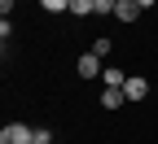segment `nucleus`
Masks as SVG:
<instances>
[{
    "label": "nucleus",
    "mask_w": 158,
    "mask_h": 144,
    "mask_svg": "<svg viewBox=\"0 0 158 144\" xmlns=\"http://www.w3.org/2000/svg\"><path fill=\"white\" fill-rule=\"evenodd\" d=\"M31 140H35V127H27V122H9L0 131V144H31Z\"/></svg>",
    "instance_id": "f257e3e1"
},
{
    "label": "nucleus",
    "mask_w": 158,
    "mask_h": 144,
    "mask_svg": "<svg viewBox=\"0 0 158 144\" xmlns=\"http://www.w3.org/2000/svg\"><path fill=\"white\" fill-rule=\"evenodd\" d=\"M123 96H127V100H145V96H149V83H145L141 74H127V83H123Z\"/></svg>",
    "instance_id": "f03ea898"
},
{
    "label": "nucleus",
    "mask_w": 158,
    "mask_h": 144,
    "mask_svg": "<svg viewBox=\"0 0 158 144\" xmlns=\"http://www.w3.org/2000/svg\"><path fill=\"white\" fill-rule=\"evenodd\" d=\"M97 74H101V57L84 53V57H79V79H97Z\"/></svg>",
    "instance_id": "7ed1b4c3"
},
{
    "label": "nucleus",
    "mask_w": 158,
    "mask_h": 144,
    "mask_svg": "<svg viewBox=\"0 0 158 144\" xmlns=\"http://www.w3.org/2000/svg\"><path fill=\"white\" fill-rule=\"evenodd\" d=\"M114 18H118V22H136V18H141V5H136V0H118Z\"/></svg>",
    "instance_id": "20e7f679"
},
{
    "label": "nucleus",
    "mask_w": 158,
    "mask_h": 144,
    "mask_svg": "<svg viewBox=\"0 0 158 144\" xmlns=\"http://www.w3.org/2000/svg\"><path fill=\"white\" fill-rule=\"evenodd\" d=\"M123 105H127L123 88H106V92H101V109H123Z\"/></svg>",
    "instance_id": "39448f33"
},
{
    "label": "nucleus",
    "mask_w": 158,
    "mask_h": 144,
    "mask_svg": "<svg viewBox=\"0 0 158 144\" xmlns=\"http://www.w3.org/2000/svg\"><path fill=\"white\" fill-rule=\"evenodd\" d=\"M101 79H106V88H123V83H127V74H123V70H114V66L101 70Z\"/></svg>",
    "instance_id": "423d86ee"
},
{
    "label": "nucleus",
    "mask_w": 158,
    "mask_h": 144,
    "mask_svg": "<svg viewBox=\"0 0 158 144\" xmlns=\"http://www.w3.org/2000/svg\"><path fill=\"white\" fill-rule=\"evenodd\" d=\"M92 9H97V0H70V13L75 18H88Z\"/></svg>",
    "instance_id": "0eeeda50"
},
{
    "label": "nucleus",
    "mask_w": 158,
    "mask_h": 144,
    "mask_svg": "<svg viewBox=\"0 0 158 144\" xmlns=\"http://www.w3.org/2000/svg\"><path fill=\"white\" fill-rule=\"evenodd\" d=\"M44 5V13H62V9H70V0H40Z\"/></svg>",
    "instance_id": "6e6552de"
},
{
    "label": "nucleus",
    "mask_w": 158,
    "mask_h": 144,
    "mask_svg": "<svg viewBox=\"0 0 158 144\" xmlns=\"http://www.w3.org/2000/svg\"><path fill=\"white\" fill-rule=\"evenodd\" d=\"M92 53H97V57H106V53H110V39H106V35H97V39H92Z\"/></svg>",
    "instance_id": "1a4fd4ad"
},
{
    "label": "nucleus",
    "mask_w": 158,
    "mask_h": 144,
    "mask_svg": "<svg viewBox=\"0 0 158 144\" xmlns=\"http://www.w3.org/2000/svg\"><path fill=\"white\" fill-rule=\"evenodd\" d=\"M31 144H53V135H48V127H35V140Z\"/></svg>",
    "instance_id": "9d476101"
},
{
    "label": "nucleus",
    "mask_w": 158,
    "mask_h": 144,
    "mask_svg": "<svg viewBox=\"0 0 158 144\" xmlns=\"http://www.w3.org/2000/svg\"><path fill=\"white\" fill-rule=\"evenodd\" d=\"M9 9H13V0H0V13H5V18H9Z\"/></svg>",
    "instance_id": "9b49d317"
},
{
    "label": "nucleus",
    "mask_w": 158,
    "mask_h": 144,
    "mask_svg": "<svg viewBox=\"0 0 158 144\" xmlns=\"http://www.w3.org/2000/svg\"><path fill=\"white\" fill-rule=\"evenodd\" d=\"M136 5H141V9H149V5H154V0H136Z\"/></svg>",
    "instance_id": "f8f14e48"
}]
</instances>
